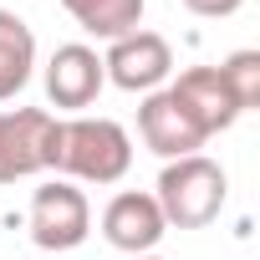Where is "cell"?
I'll return each instance as SVG.
<instances>
[{
  "mask_svg": "<svg viewBox=\"0 0 260 260\" xmlns=\"http://www.w3.org/2000/svg\"><path fill=\"white\" fill-rule=\"evenodd\" d=\"M102 87H107V72H102V56L92 46L67 41V46L51 51V61H46V97H51V107L82 112V107L97 102Z\"/></svg>",
  "mask_w": 260,
  "mask_h": 260,
  "instance_id": "cell-8",
  "label": "cell"
},
{
  "mask_svg": "<svg viewBox=\"0 0 260 260\" xmlns=\"http://www.w3.org/2000/svg\"><path fill=\"white\" fill-rule=\"evenodd\" d=\"M51 169L77 184H117L133 169V138L112 117H61Z\"/></svg>",
  "mask_w": 260,
  "mask_h": 260,
  "instance_id": "cell-1",
  "label": "cell"
},
{
  "mask_svg": "<svg viewBox=\"0 0 260 260\" xmlns=\"http://www.w3.org/2000/svg\"><path fill=\"white\" fill-rule=\"evenodd\" d=\"M169 230H204L219 219L224 199H230V179L214 158L204 153H189V158H169L164 174H158V189H153Z\"/></svg>",
  "mask_w": 260,
  "mask_h": 260,
  "instance_id": "cell-2",
  "label": "cell"
},
{
  "mask_svg": "<svg viewBox=\"0 0 260 260\" xmlns=\"http://www.w3.org/2000/svg\"><path fill=\"white\" fill-rule=\"evenodd\" d=\"M164 235H169V219H164V209H158L153 194L122 189V194L107 199V209H102V240L112 250H122V255H153Z\"/></svg>",
  "mask_w": 260,
  "mask_h": 260,
  "instance_id": "cell-7",
  "label": "cell"
},
{
  "mask_svg": "<svg viewBox=\"0 0 260 260\" xmlns=\"http://www.w3.org/2000/svg\"><path fill=\"white\" fill-rule=\"evenodd\" d=\"M169 92L189 107V117L204 127V138L235 127V117H240V107H235L219 67H189V72H179V82H169Z\"/></svg>",
  "mask_w": 260,
  "mask_h": 260,
  "instance_id": "cell-9",
  "label": "cell"
},
{
  "mask_svg": "<svg viewBox=\"0 0 260 260\" xmlns=\"http://www.w3.org/2000/svg\"><path fill=\"white\" fill-rule=\"evenodd\" d=\"M184 11H194V16H204V21H224V16H235L245 0H179Z\"/></svg>",
  "mask_w": 260,
  "mask_h": 260,
  "instance_id": "cell-13",
  "label": "cell"
},
{
  "mask_svg": "<svg viewBox=\"0 0 260 260\" xmlns=\"http://www.w3.org/2000/svg\"><path fill=\"white\" fill-rule=\"evenodd\" d=\"M219 77H224V87H230V97H235L240 112H250V107L260 102V51H235V56H224V61H219Z\"/></svg>",
  "mask_w": 260,
  "mask_h": 260,
  "instance_id": "cell-12",
  "label": "cell"
},
{
  "mask_svg": "<svg viewBox=\"0 0 260 260\" xmlns=\"http://www.w3.org/2000/svg\"><path fill=\"white\" fill-rule=\"evenodd\" d=\"M61 6L87 36H102V41H117L143 26V0H61Z\"/></svg>",
  "mask_w": 260,
  "mask_h": 260,
  "instance_id": "cell-11",
  "label": "cell"
},
{
  "mask_svg": "<svg viewBox=\"0 0 260 260\" xmlns=\"http://www.w3.org/2000/svg\"><path fill=\"white\" fill-rule=\"evenodd\" d=\"M56 127L61 117H51L46 107L0 112V184L46 174L56 164Z\"/></svg>",
  "mask_w": 260,
  "mask_h": 260,
  "instance_id": "cell-3",
  "label": "cell"
},
{
  "mask_svg": "<svg viewBox=\"0 0 260 260\" xmlns=\"http://www.w3.org/2000/svg\"><path fill=\"white\" fill-rule=\"evenodd\" d=\"M138 138H143V148H153L164 164H169V158H189V153H199V148L209 143L204 127L189 117V107H184L169 87H158V92L143 97V107H138Z\"/></svg>",
  "mask_w": 260,
  "mask_h": 260,
  "instance_id": "cell-6",
  "label": "cell"
},
{
  "mask_svg": "<svg viewBox=\"0 0 260 260\" xmlns=\"http://www.w3.org/2000/svg\"><path fill=\"white\" fill-rule=\"evenodd\" d=\"M31 240H36V250H51V255H61V250H77L82 240H87V230H92V204H87V194L72 184V179H51V184H41L36 194H31Z\"/></svg>",
  "mask_w": 260,
  "mask_h": 260,
  "instance_id": "cell-4",
  "label": "cell"
},
{
  "mask_svg": "<svg viewBox=\"0 0 260 260\" xmlns=\"http://www.w3.org/2000/svg\"><path fill=\"white\" fill-rule=\"evenodd\" d=\"M133 260H158V255H133Z\"/></svg>",
  "mask_w": 260,
  "mask_h": 260,
  "instance_id": "cell-14",
  "label": "cell"
},
{
  "mask_svg": "<svg viewBox=\"0 0 260 260\" xmlns=\"http://www.w3.org/2000/svg\"><path fill=\"white\" fill-rule=\"evenodd\" d=\"M102 72H107L112 87H122V92H143V97H148V92H158V87L169 82V72H174V46H169V36L138 26V31L107 41Z\"/></svg>",
  "mask_w": 260,
  "mask_h": 260,
  "instance_id": "cell-5",
  "label": "cell"
},
{
  "mask_svg": "<svg viewBox=\"0 0 260 260\" xmlns=\"http://www.w3.org/2000/svg\"><path fill=\"white\" fill-rule=\"evenodd\" d=\"M36 72V36L16 11H0V102H11Z\"/></svg>",
  "mask_w": 260,
  "mask_h": 260,
  "instance_id": "cell-10",
  "label": "cell"
}]
</instances>
